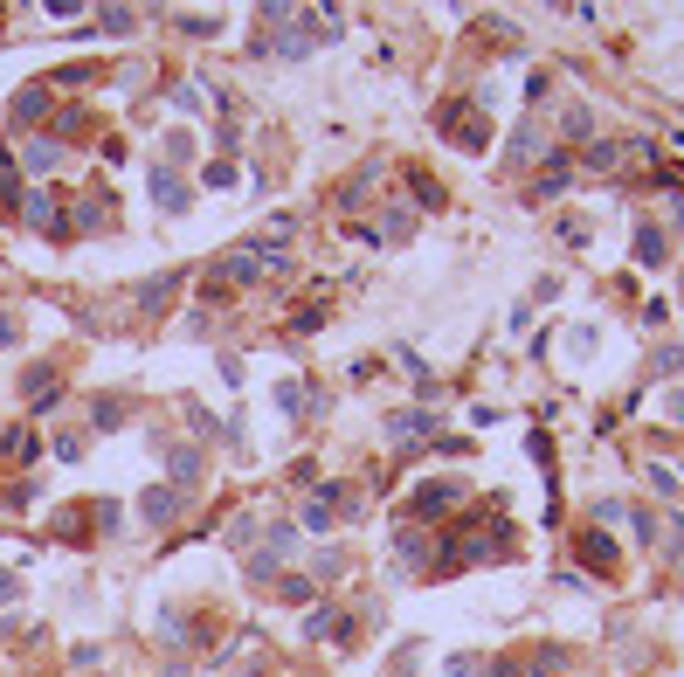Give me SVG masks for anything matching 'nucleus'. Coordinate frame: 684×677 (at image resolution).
I'll return each instance as SVG.
<instances>
[{
  "label": "nucleus",
  "mask_w": 684,
  "mask_h": 677,
  "mask_svg": "<svg viewBox=\"0 0 684 677\" xmlns=\"http://www.w3.org/2000/svg\"><path fill=\"white\" fill-rule=\"evenodd\" d=\"M422 436H436V415H422V408L388 415V443H422Z\"/></svg>",
  "instance_id": "1"
},
{
  "label": "nucleus",
  "mask_w": 684,
  "mask_h": 677,
  "mask_svg": "<svg viewBox=\"0 0 684 677\" xmlns=\"http://www.w3.org/2000/svg\"><path fill=\"white\" fill-rule=\"evenodd\" d=\"M153 201H159V208H187V201H194V193H187V180H180V174H166V166H153Z\"/></svg>",
  "instance_id": "2"
},
{
  "label": "nucleus",
  "mask_w": 684,
  "mask_h": 677,
  "mask_svg": "<svg viewBox=\"0 0 684 677\" xmlns=\"http://www.w3.org/2000/svg\"><path fill=\"white\" fill-rule=\"evenodd\" d=\"M305 636H318V643H346V616H339V608H312Z\"/></svg>",
  "instance_id": "3"
},
{
  "label": "nucleus",
  "mask_w": 684,
  "mask_h": 677,
  "mask_svg": "<svg viewBox=\"0 0 684 677\" xmlns=\"http://www.w3.org/2000/svg\"><path fill=\"white\" fill-rule=\"evenodd\" d=\"M138 512H145V519H153V525H166V519H173V512H180V498H173V491H166V484H153V491L138 498Z\"/></svg>",
  "instance_id": "4"
},
{
  "label": "nucleus",
  "mask_w": 684,
  "mask_h": 677,
  "mask_svg": "<svg viewBox=\"0 0 684 677\" xmlns=\"http://www.w3.org/2000/svg\"><path fill=\"white\" fill-rule=\"evenodd\" d=\"M456 498H464L456 484H422V491H415V512H450Z\"/></svg>",
  "instance_id": "5"
},
{
  "label": "nucleus",
  "mask_w": 684,
  "mask_h": 677,
  "mask_svg": "<svg viewBox=\"0 0 684 677\" xmlns=\"http://www.w3.org/2000/svg\"><path fill=\"white\" fill-rule=\"evenodd\" d=\"M21 214H28V221H35V229H49V235H62V214L49 208V193H28V201H21Z\"/></svg>",
  "instance_id": "6"
},
{
  "label": "nucleus",
  "mask_w": 684,
  "mask_h": 677,
  "mask_svg": "<svg viewBox=\"0 0 684 677\" xmlns=\"http://www.w3.org/2000/svg\"><path fill=\"white\" fill-rule=\"evenodd\" d=\"M276 408H284V415H305V408H312V387L305 381H276Z\"/></svg>",
  "instance_id": "7"
},
{
  "label": "nucleus",
  "mask_w": 684,
  "mask_h": 677,
  "mask_svg": "<svg viewBox=\"0 0 684 677\" xmlns=\"http://www.w3.org/2000/svg\"><path fill=\"white\" fill-rule=\"evenodd\" d=\"M664 235H657V229H650V221H643V229H636V263H664Z\"/></svg>",
  "instance_id": "8"
},
{
  "label": "nucleus",
  "mask_w": 684,
  "mask_h": 677,
  "mask_svg": "<svg viewBox=\"0 0 684 677\" xmlns=\"http://www.w3.org/2000/svg\"><path fill=\"white\" fill-rule=\"evenodd\" d=\"M581 560H587V567H615V540L587 532V540H581Z\"/></svg>",
  "instance_id": "9"
},
{
  "label": "nucleus",
  "mask_w": 684,
  "mask_h": 677,
  "mask_svg": "<svg viewBox=\"0 0 684 677\" xmlns=\"http://www.w3.org/2000/svg\"><path fill=\"white\" fill-rule=\"evenodd\" d=\"M173 284H180V277H153V284H138V297H145V305H166V297H173Z\"/></svg>",
  "instance_id": "10"
},
{
  "label": "nucleus",
  "mask_w": 684,
  "mask_h": 677,
  "mask_svg": "<svg viewBox=\"0 0 684 677\" xmlns=\"http://www.w3.org/2000/svg\"><path fill=\"white\" fill-rule=\"evenodd\" d=\"M21 159H28L35 174H49V166H56V146H49V138H35V146H28V153H21Z\"/></svg>",
  "instance_id": "11"
},
{
  "label": "nucleus",
  "mask_w": 684,
  "mask_h": 677,
  "mask_svg": "<svg viewBox=\"0 0 684 677\" xmlns=\"http://www.w3.org/2000/svg\"><path fill=\"white\" fill-rule=\"evenodd\" d=\"M615 159H623V146H615V138H602V146H587V166H615Z\"/></svg>",
  "instance_id": "12"
},
{
  "label": "nucleus",
  "mask_w": 684,
  "mask_h": 677,
  "mask_svg": "<svg viewBox=\"0 0 684 677\" xmlns=\"http://www.w3.org/2000/svg\"><path fill=\"white\" fill-rule=\"evenodd\" d=\"M408 187H415V201H422V208H436V201H443V193H436V180H429V174H408Z\"/></svg>",
  "instance_id": "13"
},
{
  "label": "nucleus",
  "mask_w": 684,
  "mask_h": 677,
  "mask_svg": "<svg viewBox=\"0 0 684 677\" xmlns=\"http://www.w3.org/2000/svg\"><path fill=\"white\" fill-rule=\"evenodd\" d=\"M567 180H574V166H567V159H560V166H553V174L539 180V187H532V193H560V187H567Z\"/></svg>",
  "instance_id": "14"
},
{
  "label": "nucleus",
  "mask_w": 684,
  "mask_h": 677,
  "mask_svg": "<svg viewBox=\"0 0 684 677\" xmlns=\"http://www.w3.org/2000/svg\"><path fill=\"white\" fill-rule=\"evenodd\" d=\"M42 104H49V90H21V97H14V118H35Z\"/></svg>",
  "instance_id": "15"
},
{
  "label": "nucleus",
  "mask_w": 684,
  "mask_h": 677,
  "mask_svg": "<svg viewBox=\"0 0 684 677\" xmlns=\"http://www.w3.org/2000/svg\"><path fill=\"white\" fill-rule=\"evenodd\" d=\"M104 28L111 35H132V7H104Z\"/></svg>",
  "instance_id": "16"
},
{
  "label": "nucleus",
  "mask_w": 684,
  "mask_h": 677,
  "mask_svg": "<svg viewBox=\"0 0 684 677\" xmlns=\"http://www.w3.org/2000/svg\"><path fill=\"white\" fill-rule=\"evenodd\" d=\"M0 201H21L14 193V159H0Z\"/></svg>",
  "instance_id": "17"
},
{
  "label": "nucleus",
  "mask_w": 684,
  "mask_h": 677,
  "mask_svg": "<svg viewBox=\"0 0 684 677\" xmlns=\"http://www.w3.org/2000/svg\"><path fill=\"white\" fill-rule=\"evenodd\" d=\"M664 415H670V422L684 428V394H670V401H664Z\"/></svg>",
  "instance_id": "18"
},
{
  "label": "nucleus",
  "mask_w": 684,
  "mask_h": 677,
  "mask_svg": "<svg viewBox=\"0 0 684 677\" xmlns=\"http://www.w3.org/2000/svg\"><path fill=\"white\" fill-rule=\"evenodd\" d=\"M7 339H14V318H7V311H0V346H7Z\"/></svg>",
  "instance_id": "19"
},
{
  "label": "nucleus",
  "mask_w": 684,
  "mask_h": 677,
  "mask_svg": "<svg viewBox=\"0 0 684 677\" xmlns=\"http://www.w3.org/2000/svg\"><path fill=\"white\" fill-rule=\"evenodd\" d=\"M678 290H684V277H678Z\"/></svg>",
  "instance_id": "20"
}]
</instances>
